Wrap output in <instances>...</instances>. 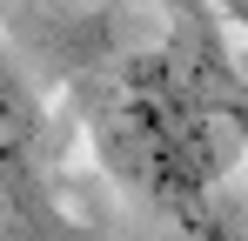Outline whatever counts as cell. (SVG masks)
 I'll return each mask as SVG.
<instances>
[{"mask_svg": "<svg viewBox=\"0 0 248 241\" xmlns=\"http://www.w3.org/2000/svg\"><path fill=\"white\" fill-rule=\"evenodd\" d=\"M101 148L148 201L195 208L248 154V94L202 34H174L108 74Z\"/></svg>", "mask_w": 248, "mask_h": 241, "instance_id": "obj_1", "label": "cell"}, {"mask_svg": "<svg viewBox=\"0 0 248 241\" xmlns=\"http://www.w3.org/2000/svg\"><path fill=\"white\" fill-rule=\"evenodd\" d=\"M34 154H41V101L0 47V195H20V181L34 174Z\"/></svg>", "mask_w": 248, "mask_h": 241, "instance_id": "obj_2", "label": "cell"}]
</instances>
